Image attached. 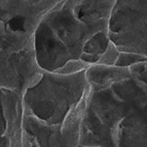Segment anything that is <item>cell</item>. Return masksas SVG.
<instances>
[{"label":"cell","mask_w":147,"mask_h":147,"mask_svg":"<svg viewBox=\"0 0 147 147\" xmlns=\"http://www.w3.org/2000/svg\"><path fill=\"white\" fill-rule=\"evenodd\" d=\"M85 71L72 75L44 71L22 96L24 112L50 125L63 124L87 99Z\"/></svg>","instance_id":"cell-1"},{"label":"cell","mask_w":147,"mask_h":147,"mask_svg":"<svg viewBox=\"0 0 147 147\" xmlns=\"http://www.w3.org/2000/svg\"><path fill=\"white\" fill-rule=\"evenodd\" d=\"M131 105L112 87L90 91L84 115L80 145L115 147V134L121 122L132 113Z\"/></svg>","instance_id":"cell-2"},{"label":"cell","mask_w":147,"mask_h":147,"mask_svg":"<svg viewBox=\"0 0 147 147\" xmlns=\"http://www.w3.org/2000/svg\"><path fill=\"white\" fill-rule=\"evenodd\" d=\"M108 32L121 53L147 60V0H115Z\"/></svg>","instance_id":"cell-3"},{"label":"cell","mask_w":147,"mask_h":147,"mask_svg":"<svg viewBox=\"0 0 147 147\" xmlns=\"http://www.w3.org/2000/svg\"><path fill=\"white\" fill-rule=\"evenodd\" d=\"M87 99L61 125H48L24 113L22 147H77Z\"/></svg>","instance_id":"cell-4"},{"label":"cell","mask_w":147,"mask_h":147,"mask_svg":"<svg viewBox=\"0 0 147 147\" xmlns=\"http://www.w3.org/2000/svg\"><path fill=\"white\" fill-rule=\"evenodd\" d=\"M44 72L36 58L34 41L20 51L0 53V88L22 97L41 80Z\"/></svg>","instance_id":"cell-5"},{"label":"cell","mask_w":147,"mask_h":147,"mask_svg":"<svg viewBox=\"0 0 147 147\" xmlns=\"http://www.w3.org/2000/svg\"><path fill=\"white\" fill-rule=\"evenodd\" d=\"M75 2L76 0H64L42 20L67 47L72 59H80L85 43L94 34L102 31L78 19L74 12Z\"/></svg>","instance_id":"cell-6"},{"label":"cell","mask_w":147,"mask_h":147,"mask_svg":"<svg viewBox=\"0 0 147 147\" xmlns=\"http://www.w3.org/2000/svg\"><path fill=\"white\" fill-rule=\"evenodd\" d=\"M34 45L38 62L44 71L55 72L72 59L68 49L42 20L36 28Z\"/></svg>","instance_id":"cell-7"},{"label":"cell","mask_w":147,"mask_h":147,"mask_svg":"<svg viewBox=\"0 0 147 147\" xmlns=\"http://www.w3.org/2000/svg\"><path fill=\"white\" fill-rule=\"evenodd\" d=\"M1 93V137L9 147H22L24 105L22 97L18 93L0 88Z\"/></svg>","instance_id":"cell-8"},{"label":"cell","mask_w":147,"mask_h":147,"mask_svg":"<svg viewBox=\"0 0 147 147\" xmlns=\"http://www.w3.org/2000/svg\"><path fill=\"white\" fill-rule=\"evenodd\" d=\"M115 0H76L74 12L78 19L100 31H108Z\"/></svg>","instance_id":"cell-9"},{"label":"cell","mask_w":147,"mask_h":147,"mask_svg":"<svg viewBox=\"0 0 147 147\" xmlns=\"http://www.w3.org/2000/svg\"><path fill=\"white\" fill-rule=\"evenodd\" d=\"M115 147H147V120L132 113L122 120L117 129Z\"/></svg>","instance_id":"cell-10"},{"label":"cell","mask_w":147,"mask_h":147,"mask_svg":"<svg viewBox=\"0 0 147 147\" xmlns=\"http://www.w3.org/2000/svg\"><path fill=\"white\" fill-rule=\"evenodd\" d=\"M85 77L91 90L96 91L111 88L129 78L130 73L128 68L95 64L86 69Z\"/></svg>","instance_id":"cell-11"},{"label":"cell","mask_w":147,"mask_h":147,"mask_svg":"<svg viewBox=\"0 0 147 147\" xmlns=\"http://www.w3.org/2000/svg\"><path fill=\"white\" fill-rule=\"evenodd\" d=\"M0 53L10 54L22 50L34 41V34L0 24Z\"/></svg>","instance_id":"cell-12"},{"label":"cell","mask_w":147,"mask_h":147,"mask_svg":"<svg viewBox=\"0 0 147 147\" xmlns=\"http://www.w3.org/2000/svg\"><path fill=\"white\" fill-rule=\"evenodd\" d=\"M64 0H27L28 7L25 30L30 34L34 31L43 18Z\"/></svg>","instance_id":"cell-13"},{"label":"cell","mask_w":147,"mask_h":147,"mask_svg":"<svg viewBox=\"0 0 147 147\" xmlns=\"http://www.w3.org/2000/svg\"><path fill=\"white\" fill-rule=\"evenodd\" d=\"M110 43L111 40L108 31H102L98 32L91 36L85 43L82 53L92 54L101 58Z\"/></svg>","instance_id":"cell-14"},{"label":"cell","mask_w":147,"mask_h":147,"mask_svg":"<svg viewBox=\"0 0 147 147\" xmlns=\"http://www.w3.org/2000/svg\"><path fill=\"white\" fill-rule=\"evenodd\" d=\"M90 66L81 59H71L68 61L63 67L53 72L63 75H72L86 71Z\"/></svg>","instance_id":"cell-15"},{"label":"cell","mask_w":147,"mask_h":147,"mask_svg":"<svg viewBox=\"0 0 147 147\" xmlns=\"http://www.w3.org/2000/svg\"><path fill=\"white\" fill-rule=\"evenodd\" d=\"M129 70L131 78L147 86V60L132 65Z\"/></svg>","instance_id":"cell-16"},{"label":"cell","mask_w":147,"mask_h":147,"mask_svg":"<svg viewBox=\"0 0 147 147\" xmlns=\"http://www.w3.org/2000/svg\"><path fill=\"white\" fill-rule=\"evenodd\" d=\"M118 48L111 41L107 50L102 55L97 64L106 65H116L120 55Z\"/></svg>","instance_id":"cell-17"},{"label":"cell","mask_w":147,"mask_h":147,"mask_svg":"<svg viewBox=\"0 0 147 147\" xmlns=\"http://www.w3.org/2000/svg\"><path fill=\"white\" fill-rule=\"evenodd\" d=\"M77 147H91V146H84V145H79Z\"/></svg>","instance_id":"cell-18"}]
</instances>
